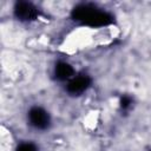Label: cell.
Here are the masks:
<instances>
[{"mask_svg": "<svg viewBox=\"0 0 151 151\" xmlns=\"http://www.w3.org/2000/svg\"><path fill=\"white\" fill-rule=\"evenodd\" d=\"M73 74V68L67 63H58L55 66V77L59 80H66Z\"/></svg>", "mask_w": 151, "mask_h": 151, "instance_id": "5", "label": "cell"}, {"mask_svg": "<svg viewBox=\"0 0 151 151\" xmlns=\"http://www.w3.org/2000/svg\"><path fill=\"white\" fill-rule=\"evenodd\" d=\"M14 14L21 21H31L38 17L39 12L31 2L20 1L14 7Z\"/></svg>", "mask_w": 151, "mask_h": 151, "instance_id": "2", "label": "cell"}, {"mask_svg": "<svg viewBox=\"0 0 151 151\" xmlns=\"http://www.w3.org/2000/svg\"><path fill=\"white\" fill-rule=\"evenodd\" d=\"M130 104H131V98L130 97H127V96H124V97H122V99H120V107L122 109H127L129 106H130Z\"/></svg>", "mask_w": 151, "mask_h": 151, "instance_id": "7", "label": "cell"}, {"mask_svg": "<svg viewBox=\"0 0 151 151\" xmlns=\"http://www.w3.org/2000/svg\"><path fill=\"white\" fill-rule=\"evenodd\" d=\"M72 19L92 27L107 26L113 22V17L110 13L90 4L76 6L72 11Z\"/></svg>", "mask_w": 151, "mask_h": 151, "instance_id": "1", "label": "cell"}, {"mask_svg": "<svg viewBox=\"0 0 151 151\" xmlns=\"http://www.w3.org/2000/svg\"><path fill=\"white\" fill-rule=\"evenodd\" d=\"M17 151H38V149H37V146H35L34 144H32V143H25V144H21V145L17 149Z\"/></svg>", "mask_w": 151, "mask_h": 151, "instance_id": "6", "label": "cell"}, {"mask_svg": "<svg viewBox=\"0 0 151 151\" xmlns=\"http://www.w3.org/2000/svg\"><path fill=\"white\" fill-rule=\"evenodd\" d=\"M28 118H29L31 124L34 127H37V129L45 130L50 125V116L41 107H33V109H31V111L28 113Z\"/></svg>", "mask_w": 151, "mask_h": 151, "instance_id": "3", "label": "cell"}, {"mask_svg": "<svg viewBox=\"0 0 151 151\" xmlns=\"http://www.w3.org/2000/svg\"><path fill=\"white\" fill-rule=\"evenodd\" d=\"M91 84V79L86 74H80L76 78H73L68 85H67V91L72 94H79L84 92Z\"/></svg>", "mask_w": 151, "mask_h": 151, "instance_id": "4", "label": "cell"}]
</instances>
